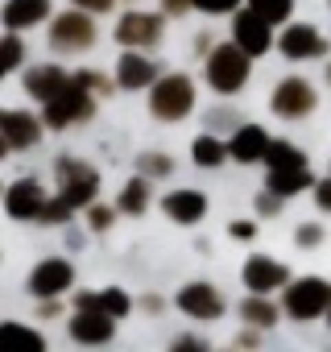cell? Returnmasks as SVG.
Listing matches in <instances>:
<instances>
[{
  "label": "cell",
  "instance_id": "1",
  "mask_svg": "<svg viewBox=\"0 0 331 352\" xmlns=\"http://www.w3.org/2000/svg\"><path fill=\"white\" fill-rule=\"evenodd\" d=\"M212 79H216L220 91H232V87L244 79V63H240L232 50H220V58L212 63Z\"/></svg>",
  "mask_w": 331,
  "mask_h": 352
},
{
  "label": "cell",
  "instance_id": "2",
  "mask_svg": "<svg viewBox=\"0 0 331 352\" xmlns=\"http://www.w3.org/2000/svg\"><path fill=\"white\" fill-rule=\"evenodd\" d=\"M323 302H327V286H323V282H306V286H298V290L290 294V311H294V315H315Z\"/></svg>",
  "mask_w": 331,
  "mask_h": 352
},
{
  "label": "cell",
  "instance_id": "3",
  "mask_svg": "<svg viewBox=\"0 0 331 352\" xmlns=\"http://www.w3.org/2000/svg\"><path fill=\"white\" fill-rule=\"evenodd\" d=\"M187 104H191V91H187L183 79L161 83V91H157V112H183Z\"/></svg>",
  "mask_w": 331,
  "mask_h": 352
},
{
  "label": "cell",
  "instance_id": "4",
  "mask_svg": "<svg viewBox=\"0 0 331 352\" xmlns=\"http://www.w3.org/2000/svg\"><path fill=\"white\" fill-rule=\"evenodd\" d=\"M67 282H71V270L58 265V261H50V265H42V270L34 274V290H42V294H54V290H62Z\"/></svg>",
  "mask_w": 331,
  "mask_h": 352
},
{
  "label": "cell",
  "instance_id": "5",
  "mask_svg": "<svg viewBox=\"0 0 331 352\" xmlns=\"http://www.w3.org/2000/svg\"><path fill=\"white\" fill-rule=\"evenodd\" d=\"M236 38L244 42V50H249V54H257V50H265V42H269V34H265V25H261L257 17H240V21H236Z\"/></svg>",
  "mask_w": 331,
  "mask_h": 352
},
{
  "label": "cell",
  "instance_id": "6",
  "mask_svg": "<svg viewBox=\"0 0 331 352\" xmlns=\"http://www.w3.org/2000/svg\"><path fill=\"white\" fill-rule=\"evenodd\" d=\"M42 13H46V0H13V5H9V21L13 25H30Z\"/></svg>",
  "mask_w": 331,
  "mask_h": 352
},
{
  "label": "cell",
  "instance_id": "7",
  "mask_svg": "<svg viewBox=\"0 0 331 352\" xmlns=\"http://www.w3.org/2000/svg\"><path fill=\"white\" fill-rule=\"evenodd\" d=\"M310 50H319V38H315L310 30H290V34H286V54H290V58H302V54H310Z\"/></svg>",
  "mask_w": 331,
  "mask_h": 352
},
{
  "label": "cell",
  "instance_id": "8",
  "mask_svg": "<svg viewBox=\"0 0 331 352\" xmlns=\"http://www.w3.org/2000/svg\"><path fill=\"white\" fill-rule=\"evenodd\" d=\"M232 153H236V157H244V162H249V157H257V153H261V133H257V129H244V133L232 141Z\"/></svg>",
  "mask_w": 331,
  "mask_h": 352
},
{
  "label": "cell",
  "instance_id": "9",
  "mask_svg": "<svg viewBox=\"0 0 331 352\" xmlns=\"http://www.w3.org/2000/svg\"><path fill=\"white\" fill-rule=\"evenodd\" d=\"M277 278H282V270L265 265V261H253V270H249V286L253 290H269V282H277Z\"/></svg>",
  "mask_w": 331,
  "mask_h": 352
},
{
  "label": "cell",
  "instance_id": "10",
  "mask_svg": "<svg viewBox=\"0 0 331 352\" xmlns=\"http://www.w3.org/2000/svg\"><path fill=\"white\" fill-rule=\"evenodd\" d=\"M166 208H170L174 216H183V220H191V216H199V212H203V199H199V195H174Z\"/></svg>",
  "mask_w": 331,
  "mask_h": 352
},
{
  "label": "cell",
  "instance_id": "11",
  "mask_svg": "<svg viewBox=\"0 0 331 352\" xmlns=\"http://www.w3.org/2000/svg\"><path fill=\"white\" fill-rule=\"evenodd\" d=\"M75 336H79V340H104V336H108V323H104V319H79V323H75Z\"/></svg>",
  "mask_w": 331,
  "mask_h": 352
},
{
  "label": "cell",
  "instance_id": "12",
  "mask_svg": "<svg viewBox=\"0 0 331 352\" xmlns=\"http://www.w3.org/2000/svg\"><path fill=\"white\" fill-rule=\"evenodd\" d=\"M277 104H282V108H294V104H306V91H302L298 83H286V91L277 96Z\"/></svg>",
  "mask_w": 331,
  "mask_h": 352
},
{
  "label": "cell",
  "instance_id": "13",
  "mask_svg": "<svg viewBox=\"0 0 331 352\" xmlns=\"http://www.w3.org/2000/svg\"><path fill=\"white\" fill-rule=\"evenodd\" d=\"M183 302H187L191 311H216V298H212V294H199V290H191Z\"/></svg>",
  "mask_w": 331,
  "mask_h": 352
},
{
  "label": "cell",
  "instance_id": "14",
  "mask_svg": "<svg viewBox=\"0 0 331 352\" xmlns=\"http://www.w3.org/2000/svg\"><path fill=\"white\" fill-rule=\"evenodd\" d=\"M30 204H34V191H30V183H21V191L13 195V212H17V216H25V212H30Z\"/></svg>",
  "mask_w": 331,
  "mask_h": 352
},
{
  "label": "cell",
  "instance_id": "15",
  "mask_svg": "<svg viewBox=\"0 0 331 352\" xmlns=\"http://www.w3.org/2000/svg\"><path fill=\"white\" fill-rule=\"evenodd\" d=\"M286 5H290V0H257V9L269 13V21H277V17L286 13Z\"/></svg>",
  "mask_w": 331,
  "mask_h": 352
},
{
  "label": "cell",
  "instance_id": "16",
  "mask_svg": "<svg viewBox=\"0 0 331 352\" xmlns=\"http://www.w3.org/2000/svg\"><path fill=\"white\" fill-rule=\"evenodd\" d=\"M195 157H199V162H220V145H216V141H199V145H195Z\"/></svg>",
  "mask_w": 331,
  "mask_h": 352
},
{
  "label": "cell",
  "instance_id": "17",
  "mask_svg": "<svg viewBox=\"0 0 331 352\" xmlns=\"http://www.w3.org/2000/svg\"><path fill=\"white\" fill-rule=\"evenodd\" d=\"M124 79H128V83H133V79H145V63H133V58H128V63H124Z\"/></svg>",
  "mask_w": 331,
  "mask_h": 352
},
{
  "label": "cell",
  "instance_id": "18",
  "mask_svg": "<svg viewBox=\"0 0 331 352\" xmlns=\"http://www.w3.org/2000/svg\"><path fill=\"white\" fill-rule=\"evenodd\" d=\"M249 315H253L257 323H269V319H273V311H265V307H249Z\"/></svg>",
  "mask_w": 331,
  "mask_h": 352
},
{
  "label": "cell",
  "instance_id": "19",
  "mask_svg": "<svg viewBox=\"0 0 331 352\" xmlns=\"http://www.w3.org/2000/svg\"><path fill=\"white\" fill-rule=\"evenodd\" d=\"M13 63H17V42L5 46V67H13Z\"/></svg>",
  "mask_w": 331,
  "mask_h": 352
},
{
  "label": "cell",
  "instance_id": "20",
  "mask_svg": "<svg viewBox=\"0 0 331 352\" xmlns=\"http://www.w3.org/2000/svg\"><path fill=\"white\" fill-rule=\"evenodd\" d=\"M199 5H203V9H228L232 0H199Z\"/></svg>",
  "mask_w": 331,
  "mask_h": 352
},
{
  "label": "cell",
  "instance_id": "21",
  "mask_svg": "<svg viewBox=\"0 0 331 352\" xmlns=\"http://www.w3.org/2000/svg\"><path fill=\"white\" fill-rule=\"evenodd\" d=\"M319 199H323V208H331V187H323V195H319Z\"/></svg>",
  "mask_w": 331,
  "mask_h": 352
},
{
  "label": "cell",
  "instance_id": "22",
  "mask_svg": "<svg viewBox=\"0 0 331 352\" xmlns=\"http://www.w3.org/2000/svg\"><path fill=\"white\" fill-rule=\"evenodd\" d=\"M87 5H100V9H104V5H108V0H87Z\"/></svg>",
  "mask_w": 331,
  "mask_h": 352
}]
</instances>
